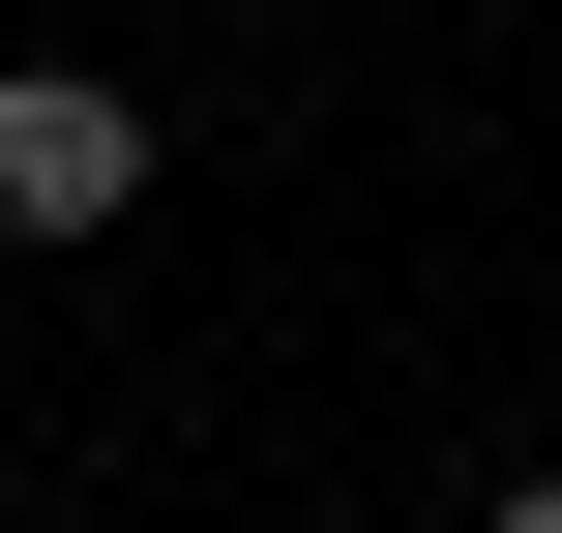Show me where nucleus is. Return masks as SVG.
Returning <instances> with one entry per match:
<instances>
[{
	"label": "nucleus",
	"instance_id": "1",
	"mask_svg": "<svg viewBox=\"0 0 562 533\" xmlns=\"http://www.w3.org/2000/svg\"><path fill=\"white\" fill-rule=\"evenodd\" d=\"M119 208H148V89L0 59V237H119Z\"/></svg>",
	"mask_w": 562,
	"mask_h": 533
},
{
	"label": "nucleus",
	"instance_id": "2",
	"mask_svg": "<svg viewBox=\"0 0 562 533\" xmlns=\"http://www.w3.org/2000/svg\"><path fill=\"white\" fill-rule=\"evenodd\" d=\"M474 533H562V475H504V504H474Z\"/></svg>",
	"mask_w": 562,
	"mask_h": 533
}]
</instances>
